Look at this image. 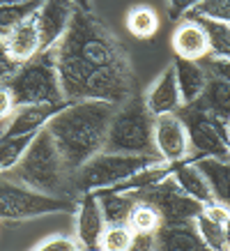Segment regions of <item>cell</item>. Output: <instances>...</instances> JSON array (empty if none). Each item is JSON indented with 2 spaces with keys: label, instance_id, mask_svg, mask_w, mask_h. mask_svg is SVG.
I'll return each instance as SVG.
<instances>
[{
  "label": "cell",
  "instance_id": "f35d334b",
  "mask_svg": "<svg viewBox=\"0 0 230 251\" xmlns=\"http://www.w3.org/2000/svg\"><path fill=\"white\" fill-rule=\"evenodd\" d=\"M19 2H28V0H0V5H19Z\"/></svg>",
  "mask_w": 230,
  "mask_h": 251
},
{
  "label": "cell",
  "instance_id": "e0dca14e",
  "mask_svg": "<svg viewBox=\"0 0 230 251\" xmlns=\"http://www.w3.org/2000/svg\"><path fill=\"white\" fill-rule=\"evenodd\" d=\"M154 251H212L203 242L193 221L161 226L154 233Z\"/></svg>",
  "mask_w": 230,
  "mask_h": 251
},
{
  "label": "cell",
  "instance_id": "ffe728a7",
  "mask_svg": "<svg viewBox=\"0 0 230 251\" xmlns=\"http://www.w3.org/2000/svg\"><path fill=\"white\" fill-rule=\"evenodd\" d=\"M196 166L209 182V189L214 194V201L230 207V159H196Z\"/></svg>",
  "mask_w": 230,
  "mask_h": 251
},
{
  "label": "cell",
  "instance_id": "f1b7e54d",
  "mask_svg": "<svg viewBox=\"0 0 230 251\" xmlns=\"http://www.w3.org/2000/svg\"><path fill=\"white\" fill-rule=\"evenodd\" d=\"M131 237H134V233L127 224L106 226L99 237V251H127Z\"/></svg>",
  "mask_w": 230,
  "mask_h": 251
},
{
  "label": "cell",
  "instance_id": "5bb4252c",
  "mask_svg": "<svg viewBox=\"0 0 230 251\" xmlns=\"http://www.w3.org/2000/svg\"><path fill=\"white\" fill-rule=\"evenodd\" d=\"M143 101H145V108L150 111L152 118L177 113V111H180L182 97H180V88H177V78H175L173 65H168V67L163 69L159 76L154 78V83L143 92Z\"/></svg>",
  "mask_w": 230,
  "mask_h": 251
},
{
  "label": "cell",
  "instance_id": "d6a6232c",
  "mask_svg": "<svg viewBox=\"0 0 230 251\" xmlns=\"http://www.w3.org/2000/svg\"><path fill=\"white\" fill-rule=\"evenodd\" d=\"M200 214L207 217V219L216 221V224H223V226H226V221H228V217H230V207L223 205V203H219V201H212V203L203 205Z\"/></svg>",
  "mask_w": 230,
  "mask_h": 251
},
{
  "label": "cell",
  "instance_id": "9a60e30c",
  "mask_svg": "<svg viewBox=\"0 0 230 251\" xmlns=\"http://www.w3.org/2000/svg\"><path fill=\"white\" fill-rule=\"evenodd\" d=\"M2 44H5V53L14 65H25L32 58H37L42 53V39H39V30L35 16L28 21L19 23L16 28L2 35Z\"/></svg>",
  "mask_w": 230,
  "mask_h": 251
},
{
  "label": "cell",
  "instance_id": "7c38bea8",
  "mask_svg": "<svg viewBox=\"0 0 230 251\" xmlns=\"http://www.w3.org/2000/svg\"><path fill=\"white\" fill-rule=\"evenodd\" d=\"M74 14V5L69 0H44L39 9L35 12L39 39H42V51L53 49L67 32L69 21Z\"/></svg>",
  "mask_w": 230,
  "mask_h": 251
},
{
  "label": "cell",
  "instance_id": "cb8c5ba5",
  "mask_svg": "<svg viewBox=\"0 0 230 251\" xmlns=\"http://www.w3.org/2000/svg\"><path fill=\"white\" fill-rule=\"evenodd\" d=\"M127 226L131 228V233H157L163 226V221L154 205L145 201H136L127 217Z\"/></svg>",
  "mask_w": 230,
  "mask_h": 251
},
{
  "label": "cell",
  "instance_id": "484cf974",
  "mask_svg": "<svg viewBox=\"0 0 230 251\" xmlns=\"http://www.w3.org/2000/svg\"><path fill=\"white\" fill-rule=\"evenodd\" d=\"M42 2L44 0H28V2H19V5H0V35H5L12 28H16L19 23L32 19Z\"/></svg>",
  "mask_w": 230,
  "mask_h": 251
},
{
  "label": "cell",
  "instance_id": "d590c367",
  "mask_svg": "<svg viewBox=\"0 0 230 251\" xmlns=\"http://www.w3.org/2000/svg\"><path fill=\"white\" fill-rule=\"evenodd\" d=\"M154 233H134L127 251H154Z\"/></svg>",
  "mask_w": 230,
  "mask_h": 251
},
{
  "label": "cell",
  "instance_id": "6da1fadb",
  "mask_svg": "<svg viewBox=\"0 0 230 251\" xmlns=\"http://www.w3.org/2000/svg\"><path fill=\"white\" fill-rule=\"evenodd\" d=\"M55 72L65 101H81L85 85L99 69L129 62L127 51L94 12L74 9L67 32L53 49Z\"/></svg>",
  "mask_w": 230,
  "mask_h": 251
},
{
  "label": "cell",
  "instance_id": "3957f363",
  "mask_svg": "<svg viewBox=\"0 0 230 251\" xmlns=\"http://www.w3.org/2000/svg\"><path fill=\"white\" fill-rule=\"evenodd\" d=\"M5 175L9 180H16V182L25 184L39 194H46V196L76 201V194L71 187V173L65 166L46 127L32 138V143L28 145L21 161Z\"/></svg>",
  "mask_w": 230,
  "mask_h": 251
},
{
  "label": "cell",
  "instance_id": "ac0fdd59",
  "mask_svg": "<svg viewBox=\"0 0 230 251\" xmlns=\"http://www.w3.org/2000/svg\"><path fill=\"white\" fill-rule=\"evenodd\" d=\"M170 175H173V180L177 182V187H180L189 198H193L196 203L207 205V203L214 201V194H212V189H209L207 177L203 175V171L196 166V161H193L191 157L184 159V161L173 164Z\"/></svg>",
  "mask_w": 230,
  "mask_h": 251
},
{
  "label": "cell",
  "instance_id": "7402d4cb",
  "mask_svg": "<svg viewBox=\"0 0 230 251\" xmlns=\"http://www.w3.org/2000/svg\"><path fill=\"white\" fill-rule=\"evenodd\" d=\"M196 104L200 108H205L209 113L219 115L230 120V83L216 81V78H207V85L203 95L196 99Z\"/></svg>",
  "mask_w": 230,
  "mask_h": 251
},
{
  "label": "cell",
  "instance_id": "74e56055",
  "mask_svg": "<svg viewBox=\"0 0 230 251\" xmlns=\"http://www.w3.org/2000/svg\"><path fill=\"white\" fill-rule=\"evenodd\" d=\"M78 12H92V0H69Z\"/></svg>",
  "mask_w": 230,
  "mask_h": 251
},
{
  "label": "cell",
  "instance_id": "44dd1931",
  "mask_svg": "<svg viewBox=\"0 0 230 251\" xmlns=\"http://www.w3.org/2000/svg\"><path fill=\"white\" fill-rule=\"evenodd\" d=\"M94 196L99 201V210H101V214H104L106 226L127 224L131 205L136 203L129 194H122V191H115V189H99V191H94Z\"/></svg>",
  "mask_w": 230,
  "mask_h": 251
},
{
  "label": "cell",
  "instance_id": "7a4b0ae2",
  "mask_svg": "<svg viewBox=\"0 0 230 251\" xmlns=\"http://www.w3.org/2000/svg\"><path fill=\"white\" fill-rule=\"evenodd\" d=\"M115 108L117 106L106 104V101L81 99V101L65 104L48 120L46 131L53 138L69 173L78 171L85 161H90L94 154L104 150L108 125H111Z\"/></svg>",
  "mask_w": 230,
  "mask_h": 251
},
{
  "label": "cell",
  "instance_id": "ab89813d",
  "mask_svg": "<svg viewBox=\"0 0 230 251\" xmlns=\"http://www.w3.org/2000/svg\"><path fill=\"white\" fill-rule=\"evenodd\" d=\"M226 237H228V244H230V217H228V221H226Z\"/></svg>",
  "mask_w": 230,
  "mask_h": 251
},
{
  "label": "cell",
  "instance_id": "4fadbf2b",
  "mask_svg": "<svg viewBox=\"0 0 230 251\" xmlns=\"http://www.w3.org/2000/svg\"><path fill=\"white\" fill-rule=\"evenodd\" d=\"M65 104H42V106H21L2 122L0 138L14 136H35L44 129L48 120L53 118Z\"/></svg>",
  "mask_w": 230,
  "mask_h": 251
},
{
  "label": "cell",
  "instance_id": "e575fe53",
  "mask_svg": "<svg viewBox=\"0 0 230 251\" xmlns=\"http://www.w3.org/2000/svg\"><path fill=\"white\" fill-rule=\"evenodd\" d=\"M16 111V104H14V97L5 83H0V122H5L9 115Z\"/></svg>",
  "mask_w": 230,
  "mask_h": 251
},
{
  "label": "cell",
  "instance_id": "d4e9b609",
  "mask_svg": "<svg viewBox=\"0 0 230 251\" xmlns=\"http://www.w3.org/2000/svg\"><path fill=\"white\" fill-rule=\"evenodd\" d=\"M203 25V30L209 42V55L219 58H230V23L223 21H207V19H196Z\"/></svg>",
  "mask_w": 230,
  "mask_h": 251
},
{
  "label": "cell",
  "instance_id": "836d02e7",
  "mask_svg": "<svg viewBox=\"0 0 230 251\" xmlns=\"http://www.w3.org/2000/svg\"><path fill=\"white\" fill-rule=\"evenodd\" d=\"M200 0H168V16L170 21H182Z\"/></svg>",
  "mask_w": 230,
  "mask_h": 251
},
{
  "label": "cell",
  "instance_id": "8992f818",
  "mask_svg": "<svg viewBox=\"0 0 230 251\" xmlns=\"http://www.w3.org/2000/svg\"><path fill=\"white\" fill-rule=\"evenodd\" d=\"M5 85L14 97L16 108L42 106V104H67L51 51H42L30 62L19 65V69L5 81Z\"/></svg>",
  "mask_w": 230,
  "mask_h": 251
},
{
  "label": "cell",
  "instance_id": "4dcf8cb0",
  "mask_svg": "<svg viewBox=\"0 0 230 251\" xmlns=\"http://www.w3.org/2000/svg\"><path fill=\"white\" fill-rule=\"evenodd\" d=\"M203 69L207 72L209 78L230 83V58H219V55H205L203 60H198Z\"/></svg>",
  "mask_w": 230,
  "mask_h": 251
},
{
  "label": "cell",
  "instance_id": "30bf717a",
  "mask_svg": "<svg viewBox=\"0 0 230 251\" xmlns=\"http://www.w3.org/2000/svg\"><path fill=\"white\" fill-rule=\"evenodd\" d=\"M154 150L166 164H177V161L189 159V136L184 129V122L177 113L159 115L154 118Z\"/></svg>",
  "mask_w": 230,
  "mask_h": 251
},
{
  "label": "cell",
  "instance_id": "5b68a950",
  "mask_svg": "<svg viewBox=\"0 0 230 251\" xmlns=\"http://www.w3.org/2000/svg\"><path fill=\"white\" fill-rule=\"evenodd\" d=\"M152 129L154 118L145 108L143 92L138 90L134 97L115 108L108 125L104 150L120 154H157Z\"/></svg>",
  "mask_w": 230,
  "mask_h": 251
},
{
  "label": "cell",
  "instance_id": "2e32d148",
  "mask_svg": "<svg viewBox=\"0 0 230 251\" xmlns=\"http://www.w3.org/2000/svg\"><path fill=\"white\" fill-rule=\"evenodd\" d=\"M170 46L175 51V58H184V60H203L205 55H209V42L196 19L184 16L182 21L175 25L173 37H170Z\"/></svg>",
  "mask_w": 230,
  "mask_h": 251
},
{
  "label": "cell",
  "instance_id": "ba28073f",
  "mask_svg": "<svg viewBox=\"0 0 230 251\" xmlns=\"http://www.w3.org/2000/svg\"><path fill=\"white\" fill-rule=\"evenodd\" d=\"M76 201L46 196L0 175V221H30L48 214H74Z\"/></svg>",
  "mask_w": 230,
  "mask_h": 251
},
{
  "label": "cell",
  "instance_id": "83f0119b",
  "mask_svg": "<svg viewBox=\"0 0 230 251\" xmlns=\"http://www.w3.org/2000/svg\"><path fill=\"white\" fill-rule=\"evenodd\" d=\"M193 224H196V230H198V235L203 237V242L212 251H230L228 237H226V226H223V224H216V221L207 219L203 214H198V217L193 219Z\"/></svg>",
  "mask_w": 230,
  "mask_h": 251
},
{
  "label": "cell",
  "instance_id": "277c9868",
  "mask_svg": "<svg viewBox=\"0 0 230 251\" xmlns=\"http://www.w3.org/2000/svg\"><path fill=\"white\" fill-rule=\"evenodd\" d=\"M161 161L163 159L159 154H120L101 150L99 154H94L90 161H85L78 171L71 173V187L76 198L90 191L113 189L117 184L127 182L136 173L157 166Z\"/></svg>",
  "mask_w": 230,
  "mask_h": 251
},
{
  "label": "cell",
  "instance_id": "4316f807",
  "mask_svg": "<svg viewBox=\"0 0 230 251\" xmlns=\"http://www.w3.org/2000/svg\"><path fill=\"white\" fill-rule=\"evenodd\" d=\"M37 136V134H35ZM35 136H14V138H0V175L9 173L12 168L21 161L28 145Z\"/></svg>",
  "mask_w": 230,
  "mask_h": 251
},
{
  "label": "cell",
  "instance_id": "d6986e66",
  "mask_svg": "<svg viewBox=\"0 0 230 251\" xmlns=\"http://www.w3.org/2000/svg\"><path fill=\"white\" fill-rule=\"evenodd\" d=\"M175 69L177 88H180V97H182V106L193 104L196 99L203 95L207 85V72L203 69V65L196 60H184V58H175L170 62Z\"/></svg>",
  "mask_w": 230,
  "mask_h": 251
},
{
  "label": "cell",
  "instance_id": "8fae6325",
  "mask_svg": "<svg viewBox=\"0 0 230 251\" xmlns=\"http://www.w3.org/2000/svg\"><path fill=\"white\" fill-rule=\"evenodd\" d=\"M74 217H76V242L81 244L83 251H99V237L106 228V221H104V214L99 210V201L94 196V191L90 194H81L76 198V210H74Z\"/></svg>",
  "mask_w": 230,
  "mask_h": 251
},
{
  "label": "cell",
  "instance_id": "1f68e13d",
  "mask_svg": "<svg viewBox=\"0 0 230 251\" xmlns=\"http://www.w3.org/2000/svg\"><path fill=\"white\" fill-rule=\"evenodd\" d=\"M32 251H83L74 235H51L42 240Z\"/></svg>",
  "mask_w": 230,
  "mask_h": 251
},
{
  "label": "cell",
  "instance_id": "603a6c76",
  "mask_svg": "<svg viewBox=\"0 0 230 251\" xmlns=\"http://www.w3.org/2000/svg\"><path fill=\"white\" fill-rule=\"evenodd\" d=\"M124 25L129 35H134L136 39H152L159 30V14L154 12L152 7L147 5H134V7L127 12V19H124Z\"/></svg>",
  "mask_w": 230,
  "mask_h": 251
},
{
  "label": "cell",
  "instance_id": "8d00e7d4",
  "mask_svg": "<svg viewBox=\"0 0 230 251\" xmlns=\"http://www.w3.org/2000/svg\"><path fill=\"white\" fill-rule=\"evenodd\" d=\"M16 69H19V65H14V62L7 58V53H5V44H2V35H0V83H5Z\"/></svg>",
  "mask_w": 230,
  "mask_h": 251
},
{
  "label": "cell",
  "instance_id": "9c48e42d",
  "mask_svg": "<svg viewBox=\"0 0 230 251\" xmlns=\"http://www.w3.org/2000/svg\"><path fill=\"white\" fill-rule=\"evenodd\" d=\"M134 201H145L150 205L157 207V212L161 214L163 226H173V224H184V221H193L200 214L203 205L196 203L193 198L184 194L177 182L173 180V175L163 177L161 182H154L145 189H138L129 194Z\"/></svg>",
  "mask_w": 230,
  "mask_h": 251
},
{
  "label": "cell",
  "instance_id": "52a82bcc",
  "mask_svg": "<svg viewBox=\"0 0 230 251\" xmlns=\"http://www.w3.org/2000/svg\"><path fill=\"white\" fill-rule=\"evenodd\" d=\"M180 120L189 136V157L196 159H230V120L200 108L196 101L180 106Z\"/></svg>",
  "mask_w": 230,
  "mask_h": 251
},
{
  "label": "cell",
  "instance_id": "f546056e",
  "mask_svg": "<svg viewBox=\"0 0 230 251\" xmlns=\"http://www.w3.org/2000/svg\"><path fill=\"white\" fill-rule=\"evenodd\" d=\"M186 16L189 19H207V21L230 23V0H200Z\"/></svg>",
  "mask_w": 230,
  "mask_h": 251
}]
</instances>
